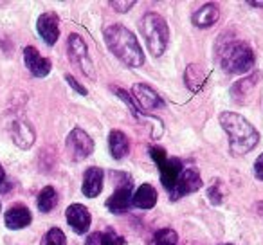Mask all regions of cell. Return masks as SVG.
<instances>
[{"mask_svg":"<svg viewBox=\"0 0 263 245\" xmlns=\"http://www.w3.org/2000/svg\"><path fill=\"white\" fill-rule=\"evenodd\" d=\"M220 125L227 132V136H229V150L233 155H245L258 144V130L240 114H220Z\"/></svg>","mask_w":263,"mask_h":245,"instance_id":"1","label":"cell"},{"mask_svg":"<svg viewBox=\"0 0 263 245\" xmlns=\"http://www.w3.org/2000/svg\"><path fill=\"white\" fill-rule=\"evenodd\" d=\"M106 47L114 52V56L126 63L128 67H141L144 63V54L137 42L136 34L121 24H112L105 29Z\"/></svg>","mask_w":263,"mask_h":245,"instance_id":"2","label":"cell"},{"mask_svg":"<svg viewBox=\"0 0 263 245\" xmlns=\"http://www.w3.org/2000/svg\"><path fill=\"white\" fill-rule=\"evenodd\" d=\"M218 65L229 74H243L254 65V52L245 42L220 36L216 47Z\"/></svg>","mask_w":263,"mask_h":245,"instance_id":"3","label":"cell"},{"mask_svg":"<svg viewBox=\"0 0 263 245\" xmlns=\"http://www.w3.org/2000/svg\"><path fill=\"white\" fill-rule=\"evenodd\" d=\"M141 33H143L146 45L154 56H161L168 47L170 40V29L166 20L159 13H146L141 18Z\"/></svg>","mask_w":263,"mask_h":245,"instance_id":"4","label":"cell"},{"mask_svg":"<svg viewBox=\"0 0 263 245\" xmlns=\"http://www.w3.org/2000/svg\"><path fill=\"white\" fill-rule=\"evenodd\" d=\"M150 155H152V159H154L155 164H157V168H159L162 186H164L166 191L170 193V191H172V187L175 186L179 175L182 173V169H184L182 162H180L177 157H168L166 150L157 148V146L150 148Z\"/></svg>","mask_w":263,"mask_h":245,"instance_id":"5","label":"cell"},{"mask_svg":"<svg viewBox=\"0 0 263 245\" xmlns=\"http://www.w3.org/2000/svg\"><path fill=\"white\" fill-rule=\"evenodd\" d=\"M67 49H69V58L70 62L76 67H80V70L88 78V80L94 81L96 80V69L92 58L88 54V49L85 45L83 38L80 34H70L69 42H67Z\"/></svg>","mask_w":263,"mask_h":245,"instance_id":"6","label":"cell"},{"mask_svg":"<svg viewBox=\"0 0 263 245\" xmlns=\"http://www.w3.org/2000/svg\"><path fill=\"white\" fill-rule=\"evenodd\" d=\"M92 150H94V141L85 130L74 128L67 136V152L72 161H83L92 154Z\"/></svg>","mask_w":263,"mask_h":245,"instance_id":"7","label":"cell"},{"mask_svg":"<svg viewBox=\"0 0 263 245\" xmlns=\"http://www.w3.org/2000/svg\"><path fill=\"white\" fill-rule=\"evenodd\" d=\"M200 187H202V179H200V175H198V169L186 168V169H182V173H180L179 179H177L175 186L172 187L170 197H172V200H177V198H182L184 195L193 193V191L200 190Z\"/></svg>","mask_w":263,"mask_h":245,"instance_id":"8","label":"cell"},{"mask_svg":"<svg viewBox=\"0 0 263 245\" xmlns=\"http://www.w3.org/2000/svg\"><path fill=\"white\" fill-rule=\"evenodd\" d=\"M132 197H134V184L128 179L126 182L117 186V190L112 193V197L106 200V209L110 213H114V215L126 213L128 208L132 205Z\"/></svg>","mask_w":263,"mask_h":245,"instance_id":"9","label":"cell"},{"mask_svg":"<svg viewBox=\"0 0 263 245\" xmlns=\"http://www.w3.org/2000/svg\"><path fill=\"white\" fill-rule=\"evenodd\" d=\"M132 94H134L132 98L139 103V108H143V110H155V108L164 106V99H162L150 85L136 83L132 87Z\"/></svg>","mask_w":263,"mask_h":245,"instance_id":"10","label":"cell"},{"mask_svg":"<svg viewBox=\"0 0 263 245\" xmlns=\"http://www.w3.org/2000/svg\"><path fill=\"white\" fill-rule=\"evenodd\" d=\"M67 222H69L70 229L74 231V233L78 234H85L88 231V227H90V213H88V209L85 208L83 204H72L67 208Z\"/></svg>","mask_w":263,"mask_h":245,"instance_id":"11","label":"cell"},{"mask_svg":"<svg viewBox=\"0 0 263 245\" xmlns=\"http://www.w3.org/2000/svg\"><path fill=\"white\" fill-rule=\"evenodd\" d=\"M11 137L16 146L22 148V150H27V148L33 146L34 139H36V134H34L29 121L18 117V119H15L11 123Z\"/></svg>","mask_w":263,"mask_h":245,"instance_id":"12","label":"cell"},{"mask_svg":"<svg viewBox=\"0 0 263 245\" xmlns=\"http://www.w3.org/2000/svg\"><path fill=\"white\" fill-rule=\"evenodd\" d=\"M36 29L40 36L47 45H54L60 38V27H58V16L54 13H44L40 15L36 24Z\"/></svg>","mask_w":263,"mask_h":245,"instance_id":"13","label":"cell"},{"mask_svg":"<svg viewBox=\"0 0 263 245\" xmlns=\"http://www.w3.org/2000/svg\"><path fill=\"white\" fill-rule=\"evenodd\" d=\"M24 60H26L27 69L31 70V74L36 78H44L51 72V62L47 58L40 54L34 47H26L24 49Z\"/></svg>","mask_w":263,"mask_h":245,"instance_id":"14","label":"cell"},{"mask_svg":"<svg viewBox=\"0 0 263 245\" xmlns=\"http://www.w3.org/2000/svg\"><path fill=\"white\" fill-rule=\"evenodd\" d=\"M103 177H105V172L101 168H88L83 175V186H81V191H83L85 197L94 198L98 197L103 191Z\"/></svg>","mask_w":263,"mask_h":245,"instance_id":"15","label":"cell"},{"mask_svg":"<svg viewBox=\"0 0 263 245\" xmlns=\"http://www.w3.org/2000/svg\"><path fill=\"white\" fill-rule=\"evenodd\" d=\"M33 220L31 216V211L26 208V205H11V208L6 211L4 215V222L9 229H24L27 227Z\"/></svg>","mask_w":263,"mask_h":245,"instance_id":"16","label":"cell"},{"mask_svg":"<svg viewBox=\"0 0 263 245\" xmlns=\"http://www.w3.org/2000/svg\"><path fill=\"white\" fill-rule=\"evenodd\" d=\"M157 204V191L150 184H141L132 197V205L139 209H152Z\"/></svg>","mask_w":263,"mask_h":245,"instance_id":"17","label":"cell"},{"mask_svg":"<svg viewBox=\"0 0 263 245\" xmlns=\"http://www.w3.org/2000/svg\"><path fill=\"white\" fill-rule=\"evenodd\" d=\"M220 18V9L216 4H205L200 9L193 13V24L197 27H211L218 22Z\"/></svg>","mask_w":263,"mask_h":245,"instance_id":"18","label":"cell"},{"mask_svg":"<svg viewBox=\"0 0 263 245\" xmlns=\"http://www.w3.org/2000/svg\"><path fill=\"white\" fill-rule=\"evenodd\" d=\"M108 148L110 154L116 161H121L128 155L130 152V143H128V137L124 136L121 130H112L108 136Z\"/></svg>","mask_w":263,"mask_h":245,"instance_id":"19","label":"cell"},{"mask_svg":"<svg viewBox=\"0 0 263 245\" xmlns=\"http://www.w3.org/2000/svg\"><path fill=\"white\" fill-rule=\"evenodd\" d=\"M124 243H126L124 238L114 233V229L92 233L90 236L85 240V245H124Z\"/></svg>","mask_w":263,"mask_h":245,"instance_id":"20","label":"cell"},{"mask_svg":"<svg viewBox=\"0 0 263 245\" xmlns=\"http://www.w3.org/2000/svg\"><path fill=\"white\" fill-rule=\"evenodd\" d=\"M38 209H40L42 213H49L54 209V205L58 204V193H56L54 187L47 186L44 187V190L40 191V195H38Z\"/></svg>","mask_w":263,"mask_h":245,"instance_id":"21","label":"cell"},{"mask_svg":"<svg viewBox=\"0 0 263 245\" xmlns=\"http://www.w3.org/2000/svg\"><path fill=\"white\" fill-rule=\"evenodd\" d=\"M177 241H179V234L173 229H159L152 236L150 245H177Z\"/></svg>","mask_w":263,"mask_h":245,"instance_id":"22","label":"cell"},{"mask_svg":"<svg viewBox=\"0 0 263 245\" xmlns=\"http://www.w3.org/2000/svg\"><path fill=\"white\" fill-rule=\"evenodd\" d=\"M258 78H259V74H254L252 78H245V80L238 81V83L231 88V94H233L234 101H236V99L240 101V96H247L249 90L256 85V80H258Z\"/></svg>","mask_w":263,"mask_h":245,"instance_id":"23","label":"cell"},{"mask_svg":"<svg viewBox=\"0 0 263 245\" xmlns=\"http://www.w3.org/2000/svg\"><path fill=\"white\" fill-rule=\"evenodd\" d=\"M42 245H67V238L62 229L52 227V229L47 231V234H45V238H44V243Z\"/></svg>","mask_w":263,"mask_h":245,"instance_id":"24","label":"cell"},{"mask_svg":"<svg viewBox=\"0 0 263 245\" xmlns=\"http://www.w3.org/2000/svg\"><path fill=\"white\" fill-rule=\"evenodd\" d=\"M114 92H116V94L119 96V98L123 99V101L126 103L128 106H130V112L134 114V116H136V117H141V116H143V110H141L139 106L136 105V99L132 98V96L128 94L126 90H123V88H117V87H114Z\"/></svg>","mask_w":263,"mask_h":245,"instance_id":"25","label":"cell"},{"mask_svg":"<svg viewBox=\"0 0 263 245\" xmlns=\"http://www.w3.org/2000/svg\"><path fill=\"white\" fill-rule=\"evenodd\" d=\"M208 198H209V202H211V204H215V205L222 204V200H223V191H222V182H220V180H215V182H213L211 186H209Z\"/></svg>","mask_w":263,"mask_h":245,"instance_id":"26","label":"cell"},{"mask_svg":"<svg viewBox=\"0 0 263 245\" xmlns=\"http://www.w3.org/2000/svg\"><path fill=\"white\" fill-rule=\"evenodd\" d=\"M110 6H112L116 11L126 13L128 9H132L134 6H136V2H134V0H128V2H116V0H112V2H110Z\"/></svg>","mask_w":263,"mask_h":245,"instance_id":"27","label":"cell"},{"mask_svg":"<svg viewBox=\"0 0 263 245\" xmlns=\"http://www.w3.org/2000/svg\"><path fill=\"white\" fill-rule=\"evenodd\" d=\"M65 80H67V83H69L70 87H72L76 92H80L81 96H87V88H85L83 85H80V83H78V81L74 80V78L70 76V74H67V76H65Z\"/></svg>","mask_w":263,"mask_h":245,"instance_id":"28","label":"cell"},{"mask_svg":"<svg viewBox=\"0 0 263 245\" xmlns=\"http://www.w3.org/2000/svg\"><path fill=\"white\" fill-rule=\"evenodd\" d=\"M254 175L258 177L259 180H263V154L259 155L254 162Z\"/></svg>","mask_w":263,"mask_h":245,"instance_id":"29","label":"cell"},{"mask_svg":"<svg viewBox=\"0 0 263 245\" xmlns=\"http://www.w3.org/2000/svg\"><path fill=\"white\" fill-rule=\"evenodd\" d=\"M251 8H263V2H256V0H251V2H247Z\"/></svg>","mask_w":263,"mask_h":245,"instance_id":"30","label":"cell"},{"mask_svg":"<svg viewBox=\"0 0 263 245\" xmlns=\"http://www.w3.org/2000/svg\"><path fill=\"white\" fill-rule=\"evenodd\" d=\"M4 179H6V172H4V168H2V164H0V184L4 182Z\"/></svg>","mask_w":263,"mask_h":245,"instance_id":"31","label":"cell"},{"mask_svg":"<svg viewBox=\"0 0 263 245\" xmlns=\"http://www.w3.org/2000/svg\"><path fill=\"white\" fill-rule=\"evenodd\" d=\"M258 209H259V213H263V202H259L258 204Z\"/></svg>","mask_w":263,"mask_h":245,"instance_id":"32","label":"cell"},{"mask_svg":"<svg viewBox=\"0 0 263 245\" xmlns=\"http://www.w3.org/2000/svg\"><path fill=\"white\" fill-rule=\"evenodd\" d=\"M222 245H231V243H222Z\"/></svg>","mask_w":263,"mask_h":245,"instance_id":"33","label":"cell"}]
</instances>
